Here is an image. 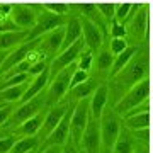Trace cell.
<instances>
[{"instance_id": "1", "label": "cell", "mask_w": 153, "mask_h": 153, "mask_svg": "<svg viewBox=\"0 0 153 153\" xmlns=\"http://www.w3.org/2000/svg\"><path fill=\"white\" fill-rule=\"evenodd\" d=\"M90 116L92 114H90V100H88V97L78 100V104L75 105V109L71 112V123H70V136L76 146L82 143V136L85 133V128L88 124Z\"/></svg>"}, {"instance_id": "2", "label": "cell", "mask_w": 153, "mask_h": 153, "mask_svg": "<svg viewBox=\"0 0 153 153\" xmlns=\"http://www.w3.org/2000/svg\"><path fill=\"white\" fill-rule=\"evenodd\" d=\"M148 94H150V80H146V78H145V80H140V82L134 83V85L129 88V92L117 102L116 111L121 112V114H128L129 111H133L140 104L146 102Z\"/></svg>"}, {"instance_id": "3", "label": "cell", "mask_w": 153, "mask_h": 153, "mask_svg": "<svg viewBox=\"0 0 153 153\" xmlns=\"http://www.w3.org/2000/svg\"><path fill=\"white\" fill-rule=\"evenodd\" d=\"M44 95H36V97H33L31 100H26V102H21V105L19 107H14V111H12L10 117H9V124L12 126H19L22 124L24 121H27L29 117H33V116H36L38 112H41L44 107Z\"/></svg>"}, {"instance_id": "4", "label": "cell", "mask_w": 153, "mask_h": 153, "mask_svg": "<svg viewBox=\"0 0 153 153\" xmlns=\"http://www.w3.org/2000/svg\"><path fill=\"white\" fill-rule=\"evenodd\" d=\"M73 66H66L61 71H58V75H55L53 82L49 85V92H48V99L46 102L49 104H56L68 90H70V82H71V75H73Z\"/></svg>"}, {"instance_id": "5", "label": "cell", "mask_w": 153, "mask_h": 153, "mask_svg": "<svg viewBox=\"0 0 153 153\" xmlns=\"http://www.w3.org/2000/svg\"><path fill=\"white\" fill-rule=\"evenodd\" d=\"M83 46H85V39L80 38L78 41H75V43L70 44L68 48L63 49V51H61V55H58V58H55V61H53L51 66H49V70H51V76H55L56 71H61L63 68L73 65L76 58L82 55Z\"/></svg>"}, {"instance_id": "6", "label": "cell", "mask_w": 153, "mask_h": 153, "mask_svg": "<svg viewBox=\"0 0 153 153\" xmlns=\"http://www.w3.org/2000/svg\"><path fill=\"white\" fill-rule=\"evenodd\" d=\"M102 145V133H100V119H95L90 116L88 124L85 128V133L82 136L80 146L83 148V153H99V148Z\"/></svg>"}, {"instance_id": "7", "label": "cell", "mask_w": 153, "mask_h": 153, "mask_svg": "<svg viewBox=\"0 0 153 153\" xmlns=\"http://www.w3.org/2000/svg\"><path fill=\"white\" fill-rule=\"evenodd\" d=\"M70 123H71V109H68L66 111V114H65V117L60 121V124L56 126L55 129L46 136V140L41 141L43 148L53 146V145H60V146H63V145L68 141V138H70Z\"/></svg>"}, {"instance_id": "8", "label": "cell", "mask_w": 153, "mask_h": 153, "mask_svg": "<svg viewBox=\"0 0 153 153\" xmlns=\"http://www.w3.org/2000/svg\"><path fill=\"white\" fill-rule=\"evenodd\" d=\"M61 22H63L61 16H58V14H53V12H46L44 16H41V17L38 19L36 26L33 27V31H29L26 41H31V39L41 38L44 33H49V31H53V29L60 27Z\"/></svg>"}, {"instance_id": "9", "label": "cell", "mask_w": 153, "mask_h": 153, "mask_svg": "<svg viewBox=\"0 0 153 153\" xmlns=\"http://www.w3.org/2000/svg\"><path fill=\"white\" fill-rule=\"evenodd\" d=\"M145 68H146V61L140 60V58H133L116 76H119V80L124 85L126 83L128 85H134V83H138L141 80L143 73H145Z\"/></svg>"}, {"instance_id": "10", "label": "cell", "mask_w": 153, "mask_h": 153, "mask_svg": "<svg viewBox=\"0 0 153 153\" xmlns=\"http://www.w3.org/2000/svg\"><path fill=\"white\" fill-rule=\"evenodd\" d=\"M12 22L16 24L19 29H24V31H31V29L36 26L38 22V17L34 14V10L27 5H17L12 7Z\"/></svg>"}, {"instance_id": "11", "label": "cell", "mask_w": 153, "mask_h": 153, "mask_svg": "<svg viewBox=\"0 0 153 153\" xmlns=\"http://www.w3.org/2000/svg\"><path fill=\"white\" fill-rule=\"evenodd\" d=\"M100 133H102V145L107 150H112L121 134V126L112 114L104 117L102 124H100Z\"/></svg>"}, {"instance_id": "12", "label": "cell", "mask_w": 153, "mask_h": 153, "mask_svg": "<svg viewBox=\"0 0 153 153\" xmlns=\"http://www.w3.org/2000/svg\"><path fill=\"white\" fill-rule=\"evenodd\" d=\"M68 109H70L68 105H63V104L58 105V104H56V105H53V107L46 112L43 128H41V131H39V138H41V140H44L49 133L55 129L56 126L60 124V121L65 117V114H66V111H68Z\"/></svg>"}, {"instance_id": "13", "label": "cell", "mask_w": 153, "mask_h": 153, "mask_svg": "<svg viewBox=\"0 0 153 153\" xmlns=\"http://www.w3.org/2000/svg\"><path fill=\"white\" fill-rule=\"evenodd\" d=\"M107 94H109L107 85H97V88L94 90L92 99H90V114L95 119H100L102 114H104V107H105V102H107Z\"/></svg>"}, {"instance_id": "14", "label": "cell", "mask_w": 153, "mask_h": 153, "mask_svg": "<svg viewBox=\"0 0 153 153\" xmlns=\"http://www.w3.org/2000/svg\"><path fill=\"white\" fill-rule=\"evenodd\" d=\"M49 78H51V70H49V66L46 68L44 71H41L39 75H36L33 78V82H31V85L27 87V90H26V94L22 95L21 102H26V100H31L33 97H36V95H39V94L43 92V88L48 85Z\"/></svg>"}, {"instance_id": "15", "label": "cell", "mask_w": 153, "mask_h": 153, "mask_svg": "<svg viewBox=\"0 0 153 153\" xmlns=\"http://www.w3.org/2000/svg\"><path fill=\"white\" fill-rule=\"evenodd\" d=\"M82 29H83V39L88 49H97L102 44V34L99 31L97 24H94L90 19H83L82 21Z\"/></svg>"}, {"instance_id": "16", "label": "cell", "mask_w": 153, "mask_h": 153, "mask_svg": "<svg viewBox=\"0 0 153 153\" xmlns=\"http://www.w3.org/2000/svg\"><path fill=\"white\" fill-rule=\"evenodd\" d=\"M44 111L38 112L36 116L29 117L27 121H24L22 124L16 126V131L19 134H24V136H34V134H39L41 128H43V123H44Z\"/></svg>"}, {"instance_id": "17", "label": "cell", "mask_w": 153, "mask_h": 153, "mask_svg": "<svg viewBox=\"0 0 153 153\" xmlns=\"http://www.w3.org/2000/svg\"><path fill=\"white\" fill-rule=\"evenodd\" d=\"M29 31H0V51L19 46L26 41Z\"/></svg>"}, {"instance_id": "18", "label": "cell", "mask_w": 153, "mask_h": 153, "mask_svg": "<svg viewBox=\"0 0 153 153\" xmlns=\"http://www.w3.org/2000/svg\"><path fill=\"white\" fill-rule=\"evenodd\" d=\"M83 29H82V21H78L76 17L70 19V21L66 22L65 26V41H63V48H68L70 44H73L75 41L80 39L82 36Z\"/></svg>"}, {"instance_id": "19", "label": "cell", "mask_w": 153, "mask_h": 153, "mask_svg": "<svg viewBox=\"0 0 153 153\" xmlns=\"http://www.w3.org/2000/svg\"><path fill=\"white\" fill-rule=\"evenodd\" d=\"M29 83L24 82V83H17V85H12V87H5L0 90V100L2 102H17L21 100L22 95L26 94Z\"/></svg>"}, {"instance_id": "20", "label": "cell", "mask_w": 153, "mask_h": 153, "mask_svg": "<svg viewBox=\"0 0 153 153\" xmlns=\"http://www.w3.org/2000/svg\"><path fill=\"white\" fill-rule=\"evenodd\" d=\"M41 141H43V140L39 138V134L17 138V141H16V145H14L10 153H29V152H33V150H38Z\"/></svg>"}, {"instance_id": "21", "label": "cell", "mask_w": 153, "mask_h": 153, "mask_svg": "<svg viewBox=\"0 0 153 153\" xmlns=\"http://www.w3.org/2000/svg\"><path fill=\"white\" fill-rule=\"evenodd\" d=\"M63 41H65V27H56L53 31H49V34L46 36L44 43L46 48L51 51V53H58L61 48H63Z\"/></svg>"}, {"instance_id": "22", "label": "cell", "mask_w": 153, "mask_h": 153, "mask_svg": "<svg viewBox=\"0 0 153 153\" xmlns=\"http://www.w3.org/2000/svg\"><path fill=\"white\" fill-rule=\"evenodd\" d=\"M138 51L136 46H128V48L124 49V51H121L119 55H117V58L114 60V63H112V66H111V75L116 76L117 73H119L123 68H124L129 61L134 58V53Z\"/></svg>"}, {"instance_id": "23", "label": "cell", "mask_w": 153, "mask_h": 153, "mask_svg": "<svg viewBox=\"0 0 153 153\" xmlns=\"http://www.w3.org/2000/svg\"><path fill=\"white\" fill-rule=\"evenodd\" d=\"M97 88V85L94 83V80H85V82H82V83H78L76 87H73V88H70L71 90V95L75 99H78V100H82V99H87L88 95H92L94 94V90Z\"/></svg>"}, {"instance_id": "24", "label": "cell", "mask_w": 153, "mask_h": 153, "mask_svg": "<svg viewBox=\"0 0 153 153\" xmlns=\"http://www.w3.org/2000/svg\"><path fill=\"white\" fill-rule=\"evenodd\" d=\"M128 126L131 129H146L150 126V112L148 111H143V112H138V114H133L129 116L128 119Z\"/></svg>"}, {"instance_id": "25", "label": "cell", "mask_w": 153, "mask_h": 153, "mask_svg": "<svg viewBox=\"0 0 153 153\" xmlns=\"http://www.w3.org/2000/svg\"><path fill=\"white\" fill-rule=\"evenodd\" d=\"M114 153H133V143L128 134H119L114 145Z\"/></svg>"}, {"instance_id": "26", "label": "cell", "mask_w": 153, "mask_h": 153, "mask_svg": "<svg viewBox=\"0 0 153 153\" xmlns=\"http://www.w3.org/2000/svg\"><path fill=\"white\" fill-rule=\"evenodd\" d=\"M112 63H114V55H112V51H102V53L97 56L99 70H107V68L112 66Z\"/></svg>"}, {"instance_id": "27", "label": "cell", "mask_w": 153, "mask_h": 153, "mask_svg": "<svg viewBox=\"0 0 153 153\" xmlns=\"http://www.w3.org/2000/svg\"><path fill=\"white\" fill-rule=\"evenodd\" d=\"M16 141L17 136H2L0 138V153H10Z\"/></svg>"}, {"instance_id": "28", "label": "cell", "mask_w": 153, "mask_h": 153, "mask_svg": "<svg viewBox=\"0 0 153 153\" xmlns=\"http://www.w3.org/2000/svg\"><path fill=\"white\" fill-rule=\"evenodd\" d=\"M92 60H94V58H92V53H90V49H88L87 53H85V51H82V55H80V61H78L76 68L88 71L90 68H92Z\"/></svg>"}, {"instance_id": "29", "label": "cell", "mask_w": 153, "mask_h": 153, "mask_svg": "<svg viewBox=\"0 0 153 153\" xmlns=\"http://www.w3.org/2000/svg\"><path fill=\"white\" fill-rule=\"evenodd\" d=\"M85 80H88V71H85V70H80V68H76V70L73 71V75H71L70 88L76 87V85H78V83L85 82Z\"/></svg>"}, {"instance_id": "30", "label": "cell", "mask_w": 153, "mask_h": 153, "mask_svg": "<svg viewBox=\"0 0 153 153\" xmlns=\"http://www.w3.org/2000/svg\"><path fill=\"white\" fill-rule=\"evenodd\" d=\"M126 48H128V43H126L124 38H112V41H111V51H112V55L117 56Z\"/></svg>"}, {"instance_id": "31", "label": "cell", "mask_w": 153, "mask_h": 153, "mask_svg": "<svg viewBox=\"0 0 153 153\" xmlns=\"http://www.w3.org/2000/svg\"><path fill=\"white\" fill-rule=\"evenodd\" d=\"M12 111H14V107L12 105H2L0 107V128L5 124V123H9V117H10Z\"/></svg>"}, {"instance_id": "32", "label": "cell", "mask_w": 153, "mask_h": 153, "mask_svg": "<svg viewBox=\"0 0 153 153\" xmlns=\"http://www.w3.org/2000/svg\"><path fill=\"white\" fill-rule=\"evenodd\" d=\"M129 9H131L129 4H121V5L116 7V17H117V21H124L126 17H128Z\"/></svg>"}, {"instance_id": "33", "label": "cell", "mask_w": 153, "mask_h": 153, "mask_svg": "<svg viewBox=\"0 0 153 153\" xmlns=\"http://www.w3.org/2000/svg\"><path fill=\"white\" fill-rule=\"evenodd\" d=\"M99 10L104 14L105 19H112L116 14V7L112 4H102V5H99Z\"/></svg>"}, {"instance_id": "34", "label": "cell", "mask_w": 153, "mask_h": 153, "mask_svg": "<svg viewBox=\"0 0 153 153\" xmlns=\"http://www.w3.org/2000/svg\"><path fill=\"white\" fill-rule=\"evenodd\" d=\"M46 9H48V10H51L53 14H58V16H65L66 10H68V7L63 5V4H48V5H46Z\"/></svg>"}, {"instance_id": "35", "label": "cell", "mask_w": 153, "mask_h": 153, "mask_svg": "<svg viewBox=\"0 0 153 153\" xmlns=\"http://www.w3.org/2000/svg\"><path fill=\"white\" fill-rule=\"evenodd\" d=\"M46 68H48V65H46V63H44L43 60H41V61H38V63H34V65L31 66V68H29L27 73H29L31 76H36V75H39L41 71H44Z\"/></svg>"}, {"instance_id": "36", "label": "cell", "mask_w": 153, "mask_h": 153, "mask_svg": "<svg viewBox=\"0 0 153 153\" xmlns=\"http://www.w3.org/2000/svg\"><path fill=\"white\" fill-rule=\"evenodd\" d=\"M12 14V7L10 5H0V26L5 24L7 17Z\"/></svg>"}, {"instance_id": "37", "label": "cell", "mask_w": 153, "mask_h": 153, "mask_svg": "<svg viewBox=\"0 0 153 153\" xmlns=\"http://www.w3.org/2000/svg\"><path fill=\"white\" fill-rule=\"evenodd\" d=\"M124 36H126L124 24H116V26H112V38H124Z\"/></svg>"}, {"instance_id": "38", "label": "cell", "mask_w": 153, "mask_h": 153, "mask_svg": "<svg viewBox=\"0 0 153 153\" xmlns=\"http://www.w3.org/2000/svg\"><path fill=\"white\" fill-rule=\"evenodd\" d=\"M61 150H63V146H60V145H53V146L43 148V152L41 153H61Z\"/></svg>"}, {"instance_id": "39", "label": "cell", "mask_w": 153, "mask_h": 153, "mask_svg": "<svg viewBox=\"0 0 153 153\" xmlns=\"http://www.w3.org/2000/svg\"><path fill=\"white\" fill-rule=\"evenodd\" d=\"M61 153H80V150H76V145H68L61 150Z\"/></svg>"}, {"instance_id": "40", "label": "cell", "mask_w": 153, "mask_h": 153, "mask_svg": "<svg viewBox=\"0 0 153 153\" xmlns=\"http://www.w3.org/2000/svg\"><path fill=\"white\" fill-rule=\"evenodd\" d=\"M7 55H9V53H5V51H0V66H2V63H4V60H5Z\"/></svg>"}, {"instance_id": "41", "label": "cell", "mask_w": 153, "mask_h": 153, "mask_svg": "<svg viewBox=\"0 0 153 153\" xmlns=\"http://www.w3.org/2000/svg\"><path fill=\"white\" fill-rule=\"evenodd\" d=\"M29 153H38V152H36V150H33V152H29Z\"/></svg>"}, {"instance_id": "42", "label": "cell", "mask_w": 153, "mask_h": 153, "mask_svg": "<svg viewBox=\"0 0 153 153\" xmlns=\"http://www.w3.org/2000/svg\"><path fill=\"white\" fill-rule=\"evenodd\" d=\"M2 136H4V133H2V131H0V138H2Z\"/></svg>"}, {"instance_id": "43", "label": "cell", "mask_w": 153, "mask_h": 153, "mask_svg": "<svg viewBox=\"0 0 153 153\" xmlns=\"http://www.w3.org/2000/svg\"><path fill=\"white\" fill-rule=\"evenodd\" d=\"M140 153H146V152H140Z\"/></svg>"}, {"instance_id": "44", "label": "cell", "mask_w": 153, "mask_h": 153, "mask_svg": "<svg viewBox=\"0 0 153 153\" xmlns=\"http://www.w3.org/2000/svg\"><path fill=\"white\" fill-rule=\"evenodd\" d=\"M2 105H4V104H0V107H2Z\"/></svg>"}, {"instance_id": "45", "label": "cell", "mask_w": 153, "mask_h": 153, "mask_svg": "<svg viewBox=\"0 0 153 153\" xmlns=\"http://www.w3.org/2000/svg\"><path fill=\"white\" fill-rule=\"evenodd\" d=\"M80 153H83V152H80Z\"/></svg>"}]
</instances>
